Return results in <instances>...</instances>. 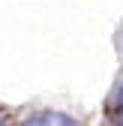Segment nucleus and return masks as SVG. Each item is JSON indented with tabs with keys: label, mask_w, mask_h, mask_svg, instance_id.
Returning <instances> with one entry per match:
<instances>
[{
	"label": "nucleus",
	"mask_w": 123,
	"mask_h": 126,
	"mask_svg": "<svg viewBox=\"0 0 123 126\" xmlns=\"http://www.w3.org/2000/svg\"><path fill=\"white\" fill-rule=\"evenodd\" d=\"M21 126H78V120H72L69 114L63 111H33L30 117H24Z\"/></svg>",
	"instance_id": "1"
},
{
	"label": "nucleus",
	"mask_w": 123,
	"mask_h": 126,
	"mask_svg": "<svg viewBox=\"0 0 123 126\" xmlns=\"http://www.w3.org/2000/svg\"><path fill=\"white\" fill-rule=\"evenodd\" d=\"M105 111H108V120L114 126H123V84L114 87V93L108 96V102H105Z\"/></svg>",
	"instance_id": "2"
},
{
	"label": "nucleus",
	"mask_w": 123,
	"mask_h": 126,
	"mask_svg": "<svg viewBox=\"0 0 123 126\" xmlns=\"http://www.w3.org/2000/svg\"><path fill=\"white\" fill-rule=\"evenodd\" d=\"M0 126H6V111L0 108Z\"/></svg>",
	"instance_id": "3"
}]
</instances>
